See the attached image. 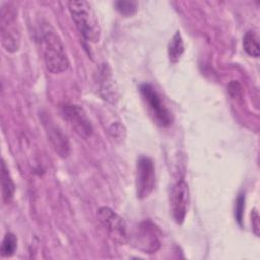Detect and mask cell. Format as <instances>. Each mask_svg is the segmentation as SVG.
<instances>
[{
    "label": "cell",
    "mask_w": 260,
    "mask_h": 260,
    "mask_svg": "<svg viewBox=\"0 0 260 260\" xmlns=\"http://www.w3.org/2000/svg\"><path fill=\"white\" fill-rule=\"evenodd\" d=\"M17 249V238L12 233H6L1 243V256L3 258L11 257Z\"/></svg>",
    "instance_id": "9a60e30c"
},
{
    "label": "cell",
    "mask_w": 260,
    "mask_h": 260,
    "mask_svg": "<svg viewBox=\"0 0 260 260\" xmlns=\"http://www.w3.org/2000/svg\"><path fill=\"white\" fill-rule=\"evenodd\" d=\"M110 132H111L113 137H115V138H122V137H124L125 129L123 128V125L117 123L115 125H112V127L110 128Z\"/></svg>",
    "instance_id": "d6986e66"
},
{
    "label": "cell",
    "mask_w": 260,
    "mask_h": 260,
    "mask_svg": "<svg viewBox=\"0 0 260 260\" xmlns=\"http://www.w3.org/2000/svg\"><path fill=\"white\" fill-rule=\"evenodd\" d=\"M251 223H252V230L254 234L258 237L260 225H259V213L256 208H254L251 212Z\"/></svg>",
    "instance_id": "ac0fdd59"
},
{
    "label": "cell",
    "mask_w": 260,
    "mask_h": 260,
    "mask_svg": "<svg viewBox=\"0 0 260 260\" xmlns=\"http://www.w3.org/2000/svg\"><path fill=\"white\" fill-rule=\"evenodd\" d=\"M243 47L246 53L254 58L259 57V44H258V39L255 35L254 31L249 30L245 34L243 38Z\"/></svg>",
    "instance_id": "5bb4252c"
},
{
    "label": "cell",
    "mask_w": 260,
    "mask_h": 260,
    "mask_svg": "<svg viewBox=\"0 0 260 260\" xmlns=\"http://www.w3.org/2000/svg\"><path fill=\"white\" fill-rule=\"evenodd\" d=\"M140 94L146 104L149 115L153 122L161 128H167L173 123V115L165 104L161 95L150 83H143L139 86Z\"/></svg>",
    "instance_id": "3957f363"
},
{
    "label": "cell",
    "mask_w": 260,
    "mask_h": 260,
    "mask_svg": "<svg viewBox=\"0 0 260 260\" xmlns=\"http://www.w3.org/2000/svg\"><path fill=\"white\" fill-rule=\"evenodd\" d=\"M190 203V190L187 182L180 180L170 193V210L176 223L182 224L186 218Z\"/></svg>",
    "instance_id": "ba28073f"
},
{
    "label": "cell",
    "mask_w": 260,
    "mask_h": 260,
    "mask_svg": "<svg viewBox=\"0 0 260 260\" xmlns=\"http://www.w3.org/2000/svg\"><path fill=\"white\" fill-rule=\"evenodd\" d=\"M50 131V139L56 148V151L60 153L62 156H67L68 154V149H69V144L66 136L62 133V131L55 126H50L49 127Z\"/></svg>",
    "instance_id": "7c38bea8"
},
{
    "label": "cell",
    "mask_w": 260,
    "mask_h": 260,
    "mask_svg": "<svg viewBox=\"0 0 260 260\" xmlns=\"http://www.w3.org/2000/svg\"><path fill=\"white\" fill-rule=\"evenodd\" d=\"M231 85H232V86L229 85V92H230V94H231L232 96H234V98L239 96L240 93H241V90H242L241 85H240L237 81H232V82H231Z\"/></svg>",
    "instance_id": "ffe728a7"
},
{
    "label": "cell",
    "mask_w": 260,
    "mask_h": 260,
    "mask_svg": "<svg viewBox=\"0 0 260 260\" xmlns=\"http://www.w3.org/2000/svg\"><path fill=\"white\" fill-rule=\"evenodd\" d=\"M132 238L134 247L146 254L155 253L161 245V232L151 220L141 221L137 225Z\"/></svg>",
    "instance_id": "277c9868"
},
{
    "label": "cell",
    "mask_w": 260,
    "mask_h": 260,
    "mask_svg": "<svg viewBox=\"0 0 260 260\" xmlns=\"http://www.w3.org/2000/svg\"><path fill=\"white\" fill-rule=\"evenodd\" d=\"M99 84H100V93L102 96L109 101L114 103L117 98V92L115 89V83L112 78L111 70L108 66H103L100 71V78H99Z\"/></svg>",
    "instance_id": "30bf717a"
},
{
    "label": "cell",
    "mask_w": 260,
    "mask_h": 260,
    "mask_svg": "<svg viewBox=\"0 0 260 260\" xmlns=\"http://www.w3.org/2000/svg\"><path fill=\"white\" fill-rule=\"evenodd\" d=\"M184 43L180 31H176L168 46V56L172 63H177L184 53Z\"/></svg>",
    "instance_id": "4fadbf2b"
},
{
    "label": "cell",
    "mask_w": 260,
    "mask_h": 260,
    "mask_svg": "<svg viewBox=\"0 0 260 260\" xmlns=\"http://www.w3.org/2000/svg\"><path fill=\"white\" fill-rule=\"evenodd\" d=\"M244 210H245V195L241 193L238 195L236 199V204H235V217L240 225H242V222H243Z\"/></svg>",
    "instance_id": "e0dca14e"
},
{
    "label": "cell",
    "mask_w": 260,
    "mask_h": 260,
    "mask_svg": "<svg viewBox=\"0 0 260 260\" xmlns=\"http://www.w3.org/2000/svg\"><path fill=\"white\" fill-rule=\"evenodd\" d=\"M68 10L79 34L87 42L96 43L101 37V27L91 4L84 0L68 2Z\"/></svg>",
    "instance_id": "7a4b0ae2"
},
{
    "label": "cell",
    "mask_w": 260,
    "mask_h": 260,
    "mask_svg": "<svg viewBox=\"0 0 260 260\" xmlns=\"http://www.w3.org/2000/svg\"><path fill=\"white\" fill-rule=\"evenodd\" d=\"M1 43L5 51L10 53L17 51L20 43L15 12L13 9L4 6L1 9Z\"/></svg>",
    "instance_id": "52a82bcc"
},
{
    "label": "cell",
    "mask_w": 260,
    "mask_h": 260,
    "mask_svg": "<svg viewBox=\"0 0 260 260\" xmlns=\"http://www.w3.org/2000/svg\"><path fill=\"white\" fill-rule=\"evenodd\" d=\"M63 115L71 127L80 136L88 137L92 133V126L85 112L78 105H65Z\"/></svg>",
    "instance_id": "9c48e42d"
},
{
    "label": "cell",
    "mask_w": 260,
    "mask_h": 260,
    "mask_svg": "<svg viewBox=\"0 0 260 260\" xmlns=\"http://www.w3.org/2000/svg\"><path fill=\"white\" fill-rule=\"evenodd\" d=\"M155 186V167L151 158L141 155L135 170V190L139 199L148 197Z\"/></svg>",
    "instance_id": "8992f818"
},
{
    "label": "cell",
    "mask_w": 260,
    "mask_h": 260,
    "mask_svg": "<svg viewBox=\"0 0 260 260\" xmlns=\"http://www.w3.org/2000/svg\"><path fill=\"white\" fill-rule=\"evenodd\" d=\"M40 31L43 56L47 69L54 74L64 72L69 66V61L59 34L47 22L40 26Z\"/></svg>",
    "instance_id": "6da1fadb"
},
{
    "label": "cell",
    "mask_w": 260,
    "mask_h": 260,
    "mask_svg": "<svg viewBox=\"0 0 260 260\" xmlns=\"http://www.w3.org/2000/svg\"><path fill=\"white\" fill-rule=\"evenodd\" d=\"M115 7L122 15L125 16H131L137 11V4L133 1H116Z\"/></svg>",
    "instance_id": "2e32d148"
},
{
    "label": "cell",
    "mask_w": 260,
    "mask_h": 260,
    "mask_svg": "<svg viewBox=\"0 0 260 260\" xmlns=\"http://www.w3.org/2000/svg\"><path fill=\"white\" fill-rule=\"evenodd\" d=\"M1 187H2V200L4 203H9L15 192V185L10 177L9 170L4 160L1 164Z\"/></svg>",
    "instance_id": "8fae6325"
},
{
    "label": "cell",
    "mask_w": 260,
    "mask_h": 260,
    "mask_svg": "<svg viewBox=\"0 0 260 260\" xmlns=\"http://www.w3.org/2000/svg\"><path fill=\"white\" fill-rule=\"evenodd\" d=\"M100 223L107 231L108 236L117 244L124 245L130 240L128 228L125 220L117 214L113 209L107 206H102L96 212Z\"/></svg>",
    "instance_id": "5b68a950"
}]
</instances>
